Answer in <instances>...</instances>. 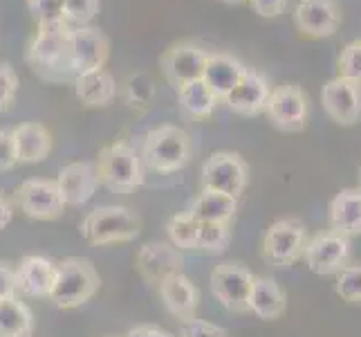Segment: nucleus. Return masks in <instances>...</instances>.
<instances>
[{
  "instance_id": "473e14b6",
  "label": "nucleus",
  "mask_w": 361,
  "mask_h": 337,
  "mask_svg": "<svg viewBox=\"0 0 361 337\" xmlns=\"http://www.w3.org/2000/svg\"><path fill=\"white\" fill-rule=\"evenodd\" d=\"M27 7L39 28L68 23L66 11H63V0H27Z\"/></svg>"
},
{
  "instance_id": "1a4fd4ad",
  "label": "nucleus",
  "mask_w": 361,
  "mask_h": 337,
  "mask_svg": "<svg viewBox=\"0 0 361 337\" xmlns=\"http://www.w3.org/2000/svg\"><path fill=\"white\" fill-rule=\"evenodd\" d=\"M305 266L310 272L319 277H332L339 274L348 264H350V239L337 232H319L305 245Z\"/></svg>"
},
{
  "instance_id": "72a5a7b5",
  "label": "nucleus",
  "mask_w": 361,
  "mask_h": 337,
  "mask_svg": "<svg viewBox=\"0 0 361 337\" xmlns=\"http://www.w3.org/2000/svg\"><path fill=\"white\" fill-rule=\"evenodd\" d=\"M63 11L72 28H83V25H90L97 16L99 0H63Z\"/></svg>"
},
{
  "instance_id": "f257e3e1",
  "label": "nucleus",
  "mask_w": 361,
  "mask_h": 337,
  "mask_svg": "<svg viewBox=\"0 0 361 337\" xmlns=\"http://www.w3.org/2000/svg\"><path fill=\"white\" fill-rule=\"evenodd\" d=\"M72 25L59 23L39 28L27 47V64L36 77L49 83H72Z\"/></svg>"
},
{
  "instance_id": "79ce46f5",
  "label": "nucleus",
  "mask_w": 361,
  "mask_h": 337,
  "mask_svg": "<svg viewBox=\"0 0 361 337\" xmlns=\"http://www.w3.org/2000/svg\"><path fill=\"white\" fill-rule=\"evenodd\" d=\"M14 218V205H11L7 198L0 194V230H5L7 225Z\"/></svg>"
},
{
  "instance_id": "4be33fe9",
  "label": "nucleus",
  "mask_w": 361,
  "mask_h": 337,
  "mask_svg": "<svg viewBox=\"0 0 361 337\" xmlns=\"http://www.w3.org/2000/svg\"><path fill=\"white\" fill-rule=\"evenodd\" d=\"M245 64L238 61L233 54L227 52H211L207 68L202 74V81L209 85V90L214 93L220 102L225 99L235 83L240 81V77L245 74Z\"/></svg>"
},
{
  "instance_id": "c85d7f7f",
  "label": "nucleus",
  "mask_w": 361,
  "mask_h": 337,
  "mask_svg": "<svg viewBox=\"0 0 361 337\" xmlns=\"http://www.w3.org/2000/svg\"><path fill=\"white\" fill-rule=\"evenodd\" d=\"M231 243V225L229 223H200L195 252L222 254Z\"/></svg>"
},
{
  "instance_id": "7ed1b4c3",
  "label": "nucleus",
  "mask_w": 361,
  "mask_h": 337,
  "mask_svg": "<svg viewBox=\"0 0 361 337\" xmlns=\"http://www.w3.org/2000/svg\"><path fill=\"white\" fill-rule=\"evenodd\" d=\"M99 277L97 268L83 256H68L56 264V279L49 302L59 308H79L97 295Z\"/></svg>"
},
{
  "instance_id": "9d476101",
  "label": "nucleus",
  "mask_w": 361,
  "mask_h": 337,
  "mask_svg": "<svg viewBox=\"0 0 361 337\" xmlns=\"http://www.w3.org/2000/svg\"><path fill=\"white\" fill-rule=\"evenodd\" d=\"M209 49L197 45L193 41H180L171 45L159 59V68L164 72V79L180 90L182 85L202 79L207 61H209Z\"/></svg>"
},
{
  "instance_id": "7c9ffc66",
  "label": "nucleus",
  "mask_w": 361,
  "mask_h": 337,
  "mask_svg": "<svg viewBox=\"0 0 361 337\" xmlns=\"http://www.w3.org/2000/svg\"><path fill=\"white\" fill-rule=\"evenodd\" d=\"M155 97V83L146 72H135L126 81V90H123V99L133 108H146Z\"/></svg>"
},
{
  "instance_id": "c756f323",
  "label": "nucleus",
  "mask_w": 361,
  "mask_h": 337,
  "mask_svg": "<svg viewBox=\"0 0 361 337\" xmlns=\"http://www.w3.org/2000/svg\"><path fill=\"white\" fill-rule=\"evenodd\" d=\"M169 239L178 249H195L197 234H200V223H197L189 211H180V214L171 216L166 225Z\"/></svg>"
},
{
  "instance_id": "aec40b11",
  "label": "nucleus",
  "mask_w": 361,
  "mask_h": 337,
  "mask_svg": "<svg viewBox=\"0 0 361 337\" xmlns=\"http://www.w3.org/2000/svg\"><path fill=\"white\" fill-rule=\"evenodd\" d=\"M56 279V264H52L47 256L30 254L23 256L16 268V283L18 290L27 297L49 299Z\"/></svg>"
},
{
  "instance_id": "412c9836",
  "label": "nucleus",
  "mask_w": 361,
  "mask_h": 337,
  "mask_svg": "<svg viewBox=\"0 0 361 337\" xmlns=\"http://www.w3.org/2000/svg\"><path fill=\"white\" fill-rule=\"evenodd\" d=\"M330 230L343 234L348 239L361 234V189L359 187H348L341 189L330 201L328 209Z\"/></svg>"
},
{
  "instance_id": "dca6fc26",
  "label": "nucleus",
  "mask_w": 361,
  "mask_h": 337,
  "mask_svg": "<svg viewBox=\"0 0 361 337\" xmlns=\"http://www.w3.org/2000/svg\"><path fill=\"white\" fill-rule=\"evenodd\" d=\"M271 95V85L267 77L258 70H245L240 81L233 85L231 93L222 99V104H227V108L235 115L243 117H254L265 112L267 99Z\"/></svg>"
},
{
  "instance_id": "f3484780",
  "label": "nucleus",
  "mask_w": 361,
  "mask_h": 337,
  "mask_svg": "<svg viewBox=\"0 0 361 337\" xmlns=\"http://www.w3.org/2000/svg\"><path fill=\"white\" fill-rule=\"evenodd\" d=\"M54 184L66 207H81L94 196L99 187V173L92 162H72L59 171Z\"/></svg>"
},
{
  "instance_id": "423d86ee",
  "label": "nucleus",
  "mask_w": 361,
  "mask_h": 337,
  "mask_svg": "<svg viewBox=\"0 0 361 337\" xmlns=\"http://www.w3.org/2000/svg\"><path fill=\"white\" fill-rule=\"evenodd\" d=\"M307 241V225L301 218H279L263 236V261L271 268H290L303 256Z\"/></svg>"
},
{
  "instance_id": "b1692460",
  "label": "nucleus",
  "mask_w": 361,
  "mask_h": 337,
  "mask_svg": "<svg viewBox=\"0 0 361 337\" xmlns=\"http://www.w3.org/2000/svg\"><path fill=\"white\" fill-rule=\"evenodd\" d=\"M72 85H74L77 99L88 108H104L113 102L117 95L115 77L104 68L79 74V77H74Z\"/></svg>"
},
{
  "instance_id": "a19ab883",
  "label": "nucleus",
  "mask_w": 361,
  "mask_h": 337,
  "mask_svg": "<svg viewBox=\"0 0 361 337\" xmlns=\"http://www.w3.org/2000/svg\"><path fill=\"white\" fill-rule=\"evenodd\" d=\"M126 337H173V335L164 329L155 326V324H144V326L130 329Z\"/></svg>"
},
{
  "instance_id": "58836bf2",
  "label": "nucleus",
  "mask_w": 361,
  "mask_h": 337,
  "mask_svg": "<svg viewBox=\"0 0 361 337\" xmlns=\"http://www.w3.org/2000/svg\"><path fill=\"white\" fill-rule=\"evenodd\" d=\"M18 292L16 283V268L9 264H0V299H11Z\"/></svg>"
},
{
  "instance_id": "4c0bfd02",
  "label": "nucleus",
  "mask_w": 361,
  "mask_h": 337,
  "mask_svg": "<svg viewBox=\"0 0 361 337\" xmlns=\"http://www.w3.org/2000/svg\"><path fill=\"white\" fill-rule=\"evenodd\" d=\"M18 165V153L11 131H0V171H9Z\"/></svg>"
},
{
  "instance_id": "ea45409f",
  "label": "nucleus",
  "mask_w": 361,
  "mask_h": 337,
  "mask_svg": "<svg viewBox=\"0 0 361 337\" xmlns=\"http://www.w3.org/2000/svg\"><path fill=\"white\" fill-rule=\"evenodd\" d=\"M249 3H252V9L256 14L263 18H276L288 7V0H249Z\"/></svg>"
},
{
  "instance_id": "6e6552de",
  "label": "nucleus",
  "mask_w": 361,
  "mask_h": 337,
  "mask_svg": "<svg viewBox=\"0 0 361 337\" xmlns=\"http://www.w3.org/2000/svg\"><path fill=\"white\" fill-rule=\"evenodd\" d=\"M200 182L207 191L238 198L249 184V167L238 153L218 151L202 165Z\"/></svg>"
},
{
  "instance_id": "a211bd4d",
  "label": "nucleus",
  "mask_w": 361,
  "mask_h": 337,
  "mask_svg": "<svg viewBox=\"0 0 361 337\" xmlns=\"http://www.w3.org/2000/svg\"><path fill=\"white\" fill-rule=\"evenodd\" d=\"M182 249H178L173 243L151 241L142 245V249L137 252V270H140L142 279L151 285H159V281L173 272H182Z\"/></svg>"
},
{
  "instance_id": "20e7f679",
  "label": "nucleus",
  "mask_w": 361,
  "mask_h": 337,
  "mask_svg": "<svg viewBox=\"0 0 361 337\" xmlns=\"http://www.w3.org/2000/svg\"><path fill=\"white\" fill-rule=\"evenodd\" d=\"M81 234L92 245L128 243L142 234V218L128 207L104 205L83 216Z\"/></svg>"
},
{
  "instance_id": "f03ea898",
  "label": "nucleus",
  "mask_w": 361,
  "mask_h": 337,
  "mask_svg": "<svg viewBox=\"0 0 361 337\" xmlns=\"http://www.w3.org/2000/svg\"><path fill=\"white\" fill-rule=\"evenodd\" d=\"M191 137L180 126H164L153 129L144 137L142 144V165L157 173H176L184 169L191 160Z\"/></svg>"
},
{
  "instance_id": "39448f33",
  "label": "nucleus",
  "mask_w": 361,
  "mask_h": 337,
  "mask_svg": "<svg viewBox=\"0 0 361 337\" xmlns=\"http://www.w3.org/2000/svg\"><path fill=\"white\" fill-rule=\"evenodd\" d=\"M99 184H104L113 194H133L144 184V169L140 153L133 146L117 142L104 146L97 158Z\"/></svg>"
},
{
  "instance_id": "2eb2a0df",
  "label": "nucleus",
  "mask_w": 361,
  "mask_h": 337,
  "mask_svg": "<svg viewBox=\"0 0 361 337\" xmlns=\"http://www.w3.org/2000/svg\"><path fill=\"white\" fill-rule=\"evenodd\" d=\"M110 57L108 36L92 25L72 30V72L79 77L83 72L102 70Z\"/></svg>"
},
{
  "instance_id": "e433bc0d",
  "label": "nucleus",
  "mask_w": 361,
  "mask_h": 337,
  "mask_svg": "<svg viewBox=\"0 0 361 337\" xmlns=\"http://www.w3.org/2000/svg\"><path fill=\"white\" fill-rule=\"evenodd\" d=\"M180 337H231V333L204 319H186L180 326Z\"/></svg>"
},
{
  "instance_id": "5701e85b",
  "label": "nucleus",
  "mask_w": 361,
  "mask_h": 337,
  "mask_svg": "<svg viewBox=\"0 0 361 337\" xmlns=\"http://www.w3.org/2000/svg\"><path fill=\"white\" fill-rule=\"evenodd\" d=\"M14 137L18 165H36L52 153V135L39 122H25L11 129Z\"/></svg>"
},
{
  "instance_id": "f704fd0d",
  "label": "nucleus",
  "mask_w": 361,
  "mask_h": 337,
  "mask_svg": "<svg viewBox=\"0 0 361 337\" xmlns=\"http://www.w3.org/2000/svg\"><path fill=\"white\" fill-rule=\"evenodd\" d=\"M339 77L361 83V39L348 43L339 54Z\"/></svg>"
},
{
  "instance_id": "0eeeda50",
  "label": "nucleus",
  "mask_w": 361,
  "mask_h": 337,
  "mask_svg": "<svg viewBox=\"0 0 361 337\" xmlns=\"http://www.w3.org/2000/svg\"><path fill=\"white\" fill-rule=\"evenodd\" d=\"M256 274L235 261H222L211 270V292L231 313H249V295H252Z\"/></svg>"
},
{
  "instance_id": "ddd939ff",
  "label": "nucleus",
  "mask_w": 361,
  "mask_h": 337,
  "mask_svg": "<svg viewBox=\"0 0 361 337\" xmlns=\"http://www.w3.org/2000/svg\"><path fill=\"white\" fill-rule=\"evenodd\" d=\"M321 104L339 126H355L361 119V83L345 77L330 79L321 90Z\"/></svg>"
},
{
  "instance_id": "cd10ccee",
  "label": "nucleus",
  "mask_w": 361,
  "mask_h": 337,
  "mask_svg": "<svg viewBox=\"0 0 361 337\" xmlns=\"http://www.w3.org/2000/svg\"><path fill=\"white\" fill-rule=\"evenodd\" d=\"M178 102L180 108L184 110V115H189L193 119H207L214 115L220 99L209 90V85L202 79H197L182 85L178 90Z\"/></svg>"
},
{
  "instance_id": "f8f14e48",
  "label": "nucleus",
  "mask_w": 361,
  "mask_h": 337,
  "mask_svg": "<svg viewBox=\"0 0 361 337\" xmlns=\"http://www.w3.org/2000/svg\"><path fill=\"white\" fill-rule=\"evenodd\" d=\"M14 205L25 216L34 220H54L63 214L66 207L56 191L54 180H43V178H32L20 182L14 191Z\"/></svg>"
},
{
  "instance_id": "c03bdc74",
  "label": "nucleus",
  "mask_w": 361,
  "mask_h": 337,
  "mask_svg": "<svg viewBox=\"0 0 361 337\" xmlns=\"http://www.w3.org/2000/svg\"><path fill=\"white\" fill-rule=\"evenodd\" d=\"M359 189H361V171H359Z\"/></svg>"
},
{
  "instance_id": "393cba45",
  "label": "nucleus",
  "mask_w": 361,
  "mask_h": 337,
  "mask_svg": "<svg viewBox=\"0 0 361 337\" xmlns=\"http://www.w3.org/2000/svg\"><path fill=\"white\" fill-rule=\"evenodd\" d=\"M288 310V295L281 285L269 277H256L249 295V313H254L263 321L279 319Z\"/></svg>"
},
{
  "instance_id": "4468645a",
  "label": "nucleus",
  "mask_w": 361,
  "mask_h": 337,
  "mask_svg": "<svg viewBox=\"0 0 361 337\" xmlns=\"http://www.w3.org/2000/svg\"><path fill=\"white\" fill-rule=\"evenodd\" d=\"M294 25L310 39H328L341 25V11L334 0H298Z\"/></svg>"
},
{
  "instance_id": "6ab92c4d",
  "label": "nucleus",
  "mask_w": 361,
  "mask_h": 337,
  "mask_svg": "<svg viewBox=\"0 0 361 337\" xmlns=\"http://www.w3.org/2000/svg\"><path fill=\"white\" fill-rule=\"evenodd\" d=\"M157 290L173 317H178L180 321L195 317L197 306H200V290H197V285L184 272L169 274L166 279L159 281Z\"/></svg>"
},
{
  "instance_id": "9b49d317",
  "label": "nucleus",
  "mask_w": 361,
  "mask_h": 337,
  "mask_svg": "<svg viewBox=\"0 0 361 337\" xmlns=\"http://www.w3.org/2000/svg\"><path fill=\"white\" fill-rule=\"evenodd\" d=\"M265 112L269 122L283 133H301L307 124V97L301 85L285 83L271 88Z\"/></svg>"
},
{
  "instance_id": "2f4dec72",
  "label": "nucleus",
  "mask_w": 361,
  "mask_h": 337,
  "mask_svg": "<svg viewBox=\"0 0 361 337\" xmlns=\"http://www.w3.org/2000/svg\"><path fill=\"white\" fill-rule=\"evenodd\" d=\"M337 295L348 304H361V264H348L337 274Z\"/></svg>"
},
{
  "instance_id": "bb28decb",
  "label": "nucleus",
  "mask_w": 361,
  "mask_h": 337,
  "mask_svg": "<svg viewBox=\"0 0 361 337\" xmlns=\"http://www.w3.org/2000/svg\"><path fill=\"white\" fill-rule=\"evenodd\" d=\"M34 315L18 297L0 299V337H32Z\"/></svg>"
},
{
  "instance_id": "a878e982",
  "label": "nucleus",
  "mask_w": 361,
  "mask_h": 337,
  "mask_svg": "<svg viewBox=\"0 0 361 337\" xmlns=\"http://www.w3.org/2000/svg\"><path fill=\"white\" fill-rule=\"evenodd\" d=\"M186 211L197 223H231L235 211H238V198L202 189Z\"/></svg>"
},
{
  "instance_id": "37998d69",
  "label": "nucleus",
  "mask_w": 361,
  "mask_h": 337,
  "mask_svg": "<svg viewBox=\"0 0 361 337\" xmlns=\"http://www.w3.org/2000/svg\"><path fill=\"white\" fill-rule=\"evenodd\" d=\"M222 3H227V5H240V3H245V0H222Z\"/></svg>"
},
{
  "instance_id": "c9c22d12",
  "label": "nucleus",
  "mask_w": 361,
  "mask_h": 337,
  "mask_svg": "<svg viewBox=\"0 0 361 337\" xmlns=\"http://www.w3.org/2000/svg\"><path fill=\"white\" fill-rule=\"evenodd\" d=\"M18 90V74L7 61H0V115L11 110Z\"/></svg>"
}]
</instances>
